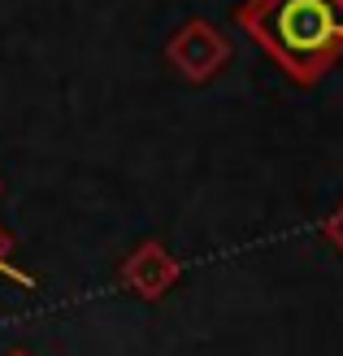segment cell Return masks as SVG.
Masks as SVG:
<instances>
[{
	"mask_svg": "<svg viewBox=\"0 0 343 356\" xmlns=\"http://www.w3.org/2000/svg\"><path fill=\"white\" fill-rule=\"evenodd\" d=\"M234 22L296 83H317L343 61V0H244Z\"/></svg>",
	"mask_w": 343,
	"mask_h": 356,
	"instance_id": "1",
	"label": "cell"
},
{
	"mask_svg": "<svg viewBox=\"0 0 343 356\" xmlns=\"http://www.w3.org/2000/svg\"><path fill=\"white\" fill-rule=\"evenodd\" d=\"M166 57L187 83H209V79H218L226 70L230 44H226V35L213 22H205V17H187V22L166 40Z\"/></svg>",
	"mask_w": 343,
	"mask_h": 356,
	"instance_id": "2",
	"label": "cell"
},
{
	"mask_svg": "<svg viewBox=\"0 0 343 356\" xmlns=\"http://www.w3.org/2000/svg\"><path fill=\"white\" fill-rule=\"evenodd\" d=\"M118 282L126 291H135L139 300H166L178 282H183V265H178V257L170 252L166 243H157V239H143L131 257H126L118 265Z\"/></svg>",
	"mask_w": 343,
	"mask_h": 356,
	"instance_id": "3",
	"label": "cell"
},
{
	"mask_svg": "<svg viewBox=\"0 0 343 356\" xmlns=\"http://www.w3.org/2000/svg\"><path fill=\"white\" fill-rule=\"evenodd\" d=\"M9 252H13V235L0 226V278L17 282V287H26V291H40V278L26 274V270H17V265H9Z\"/></svg>",
	"mask_w": 343,
	"mask_h": 356,
	"instance_id": "4",
	"label": "cell"
},
{
	"mask_svg": "<svg viewBox=\"0 0 343 356\" xmlns=\"http://www.w3.org/2000/svg\"><path fill=\"white\" fill-rule=\"evenodd\" d=\"M321 235H326V243H330V248H339V252H343V204L330 213L326 222H321Z\"/></svg>",
	"mask_w": 343,
	"mask_h": 356,
	"instance_id": "5",
	"label": "cell"
},
{
	"mask_svg": "<svg viewBox=\"0 0 343 356\" xmlns=\"http://www.w3.org/2000/svg\"><path fill=\"white\" fill-rule=\"evenodd\" d=\"M5 356H35V352H26V348H9Z\"/></svg>",
	"mask_w": 343,
	"mask_h": 356,
	"instance_id": "6",
	"label": "cell"
}]
</instances>
